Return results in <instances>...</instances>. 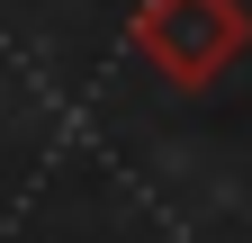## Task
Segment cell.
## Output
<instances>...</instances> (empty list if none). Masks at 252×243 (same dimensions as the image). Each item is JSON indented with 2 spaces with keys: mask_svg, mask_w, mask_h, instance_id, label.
<instances>
[{
  "mask_svg": "<svg viewBox=\"0 0 252 243\" xmlns=\"http://www.w3.org/2000/svg\"><path fill=\"white\" fill-rule=\"evenodd\" d=\"M126 36H135V54H144L171 90H207L216 72L243 63L252 9H243V0H144Z\"/></svg>",
  "mask_w": 252,
  "mask_h": 243,
  "instance_id": "6da1fadb",
  "label": "cell"
}]
</instances>
